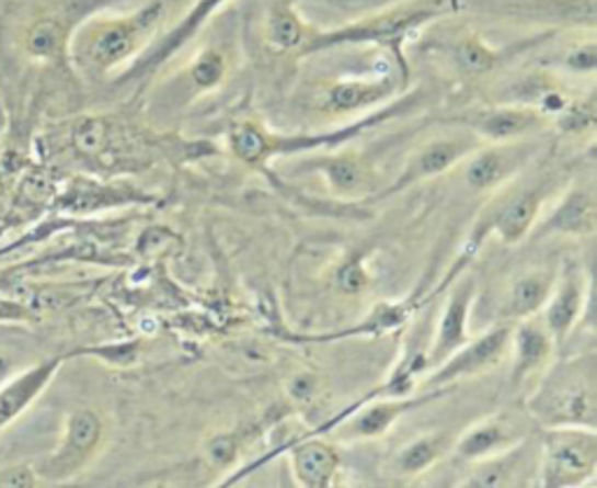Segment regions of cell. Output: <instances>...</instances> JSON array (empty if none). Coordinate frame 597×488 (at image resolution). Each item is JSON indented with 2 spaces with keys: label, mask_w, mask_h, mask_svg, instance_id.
<instances>
[{
  "label": "cell",
  "mask_w": 597,
  "mask_h": 488,
  "mask_svg": "<svg viewBox=\"0 0 597 488\" xmlns=\"http://www.w3.org/2000/svg\"><path fill=\"white\" fill-rule=\"evenodd\" d=\"M421 103V92L406 94L402 99H397L390 105L378 107V111L359 117L353 124L341 126V129L332 132H320V134H278L271 132L260 122L243 120V122H233L229 126L227 143L231 155L237 157L243 164L252 169H264L268 167L274 159H289V157H299V155H311V152H330L334 148L346 146L353 138L367 134L369 129H376L394 117H402L411 113L415 105Z\"/></svg>",
  "instance_id": "cell-1"
},
{
  "label": "cell",
  "mask_w": 597,
  "mask_h": 488,
  "mask_svg": "<svg viewBox=\"0 0 597 488\" xmlns=\"http://www.w3.org/2000/svg\"><path fill=\"white\" fill-rule=\"evenodd\" d=\"M458 8L456 0H406L394 8H388L378 14L365 16V20L346 24L332 31H311L301 54L328 52L334 47L348 45H376L390 49L394 54V64L400 76L409 82V64L404 59V43L415 31H421L434 20H441L448 12Z\"/></svg>",
  "instance_id": "cell-2"
},
{
  "label": "cell",
  "mask_w": 597,
  "mask_h": 488,
  "mask_svg": "<svg viewBox=\"0 0 597 488\" xmlns=\"http://www.w3.org/2000/svg\"><path fill=\"white\" fill-rule=\"evenodd\" d=\"M528 413L541 428H597V358L593 351L558 360L528 397Z\"/></svg>",
  "instance_id": "cell-3"
},
{
  "label": "cell",
  "mask_w": 597,
  "mask_h": 488,
  "mask_svg": "<svg viewBox=\"0 0 597 488\" xmlns=\"http://www.w3.org/2000/svg\"><path fill=\"white\" fill-rule=\"evenodd\" d=\"M161 14H164V3L152 0L134 14L99 20L84 26L78 38L80 61L99 73H107V70L126 64L148 45L161 22Z\"/></svg>",
  "instance_id": "cell-4"
},
{
  "label": "cell",
  "mask_w": 597,
  "mask_h": 488,
  "mask_svg": "<svg viewBox=\"0 0 597 488\" xmlns=\"http://www.w3.org/2000/svg\"><path fill=\"white\" fill-rule=\"evenodd\" d=\"M539 481L547 488L582 486L597 469V430L544 428L539 446Z\"/></svg>",
  "instance_id": "cell-5"
},
{
  "label": "cell",
  "mask_w": 597,
  "mask_h": 488,
  "mask_svg": "<svg viewBox=\"0 0 597 488\" xmlns=\"http://www.w3.org/2000/svg\"><path fill=\"white\" fill-rule=\"evenodd\" d=\"M544 198H547L544 188L535 185L528 190L514 192L506 196L504 202L495 204L485 213V218L477 223L472 237H469V243L462 250V256L458 258V262L448 271V274L460 276L467 262H472L477 258L479 248L483 246L487 237H491V234H497L506 246H516L520 241H526V237H530L535 225L539 223V213H541V206H544Z\"/></svg>",
  "instance_id": "cell-6"
},
{
  "label": "cell",
  "mask_w": 597,
  "mask_h": 488,
  "mask_svg": "<svg viewBox=\"0 0 597 488\" xmlns=\"http://www.w3.org/2000/svg\"><path fill=\"white\" fill-rule=\"evenodd\" d=\"M512 341V325H497V328L487 330L485 334L469 339L467 343L450 353L441 365L429 370L427 388H448L462 378L483 374L491 367H495L500 360L509 351Z\"/></svg>",
  "instance_id": "cell-7"
},
{
  "label": "cell",
  "mask_w": 597,
  "mask_h": 488,
  "mask_svg": "<svg viewBox=\"0 0 597 488\" xmlns=\"http://www.w3.org/2000/svg\"><path fill=\"white\" fill-rule=\"evenodd\" d=\"M474 150H477L474 136L458 134V136L434 138L411 155L400 178H397L386 192L378 194V198L400 194L413 185L425 183V180H429V178H437V175L454 169L456 164H460V161L467 159Z\"/></svg>",
  "instance_id": "cell-8"
},
{
  "label": "cell",
  "mask_w": 597,
  "mask_h": 488,
  "mask_svg": "<svg viewBox=\"0 0 597 488\" xmlns=\"http://www.w3.org/2000/svg\"><path fill=\"white\" fill-rule=\"evenodd\" d=\"M584 304H586L584 271L576 264H567L560 281L555 279L551 297L544 304V309H541V322L547 325L558 351H563L578 318L584 316Z\"/></svg>",
  "instance_id": "cell-9"
},
{
  "label": "cell",
  "mask_w": 597,
  "mask_h": 488,
  "mask_svg": "<svg viewBox=\"0 0 597 488\" xmlns=\"http://www.w3.org/2000/svg\"><path fill=\"white\" fill-rule=\"evenodd\" d=\"M532 150H535L532 146H526V143H516V140L491 143V148H483V150L477 148L472 155H469L467 169H464L467 185L477 192L500 188L514 173H518L523 167H526Z\"/></svg>",
  "instance_id": "cell-10"
},
{
  "label": "cell",
  "mask_w": 597,
  "mask_h": 488,
  "mask_svg": "<svg viewBox=\"0 0 597 488\" xmlns=\"http://www.w3.org/2000/svg\"><path fill=\"white\" fill-rule=\"evenodd\" d=\"M474 295H477L474 279H462L454 287V293H450L446 309L439 318L437 332H434L432 349L427 351V372L441 365L450 353H456L462 343L472 339V334H469V314H472Z\"/></svg>",
  "instance_id": "cell-11"
},
{
  "label": "cell",
  "mask_w": 597,
  "mask_h": 488,
  "mask_svg": "<svg viewBox=\"0 0 597 488\" xmlns=\"http://www.w3.org/2000/svg\"><path fill=\"white\" fill-rule=\"evenodd\" d=\"M299 167L303 173H320L330 190L343 198H361L376 188L371 169L351 152H320L301 159Z\"/></svg>",
  "instance_id": "cell-12"
},
{
  "label": "cell",
  "mask_w": 597,
  "mask_h": 488,
  "mask_svg": "<svg viewBox=\"0 0 597 488\" xmlns=\"http://www.w3.org/2000/svg\"><path fill=\"white\" fill-rule=\"evenodd\" d=\"M227 3H231V0H194V5L185 12L183 20H180L167 35H161L154 47L142 54L136 68H131V76L152 73L159 66L171 61L180 49L196 38V33L202 31Z\"/></svg>",
  "instance_id": "cell-13"
},
{
  "label": "cell",
  "mask_w": 597,
  "mask_h": 488,
  "mask_svg": "<svg viewBox=\"0 0 597 488\" xmlns=\"http://www.w3.org/2000/svg\"><path fill=\"white\" fill-rule=\"evenodd\" d=\"M523 440H528L526 430H523L514 419H509V416L500 413L464 430L454 446L460 461L481 463L518 446Z\"/></svg>",
  "instance_id": "cell-14"
},
{
  "label": "cell",
  "mask_w": 597,
  "mask_h": 488,
  "mask_svg": "<svg viewBox=\"0 0 597 488\" xmlns=\"http://www.w3.org/2000/svg\"><path fill=\"white\" fill-rule=\"evenodd\" d=\"M509 349L514 353L512 384L516 388L526 384L532 374L544 372L551 365L553 353L558 351L547 325L537 316L520 320L516 328H512Z\"/></svg>",
  "instance_id": "cell-15"
},
{
  "label": "cell",
  "mask_w": 597,
  "mask_h": 488,
  "mask_svg": "<svg viewBox=\"0 0 597 488\" xmlns=\"http://www.w3.org/2000/svg\"><path fill=\"white\" fill-rule=\"evenodd\" d=\"M597 225L593 188L574 185L544 220L537 223L532 237H588Z\"/></svg>",
  "instance_id": "cell-16"
},
{
  "label": "cell",
  "mask_w": 597,
  "mask_h": 488,
  "mask_svg": "<svg viewBox=\"0 0 597 488\" xmlns=\"http://www.w3.org/2000/svg\"><path fill=\"white\" fill-rule=\"evenodd\" d=\"M101 421L94 411H76L68 421V432H66V442L57 456L49 461V467L45 469L47 477L54 479H66L70 475H76L78 469L92 458L101 442Z\"/></svg>",
  "instance_id": "cell-17"
},
{
  "label": "cell",
  "mask_w": 597,
  "mask_h": 488,
  "mask_svg": "<svg viewBox=\"0 0 597 488\" xmlns=\"http://www.w3.org/2000/svg\"><path fill=\"white\" fill-rule=\"evenodd\" d=\"M544 124V113L530 105H502L474 113L467 126L487 143H512L535 134Z\"/></svg>",
  "instance_id": "cell-18"
},
{
  "label": "cell",
  "mask_w": 597,
  "mask_h": 488,
  "mask_svg": "<svg viewBox=\"0 0 597 488\" xmlns=\"http://www.w3.org/2000/svg\"><path fill=\"white\" fill-rule=\"evenodd\" d=\"M448 390L444 388H429L421 395L413 397H383V400H378L369 407L361 409L355 419L348 423V438L351 440H376L383 438L386 432L402 419L404 413H409L415 407H423L427 402L439 400Z\"/></svg>",
  "instance_id": "cell-19"
},
{
  "label": "cell",
  "mask_w": 597,
  "mask_h": 488,
  "mask_svg": "<svg viewBox=\"0 0 597 488\" xmlns=\"http://www.w3.org/2000/svg\"><path fill=\"white\" fill-rule=\"evenodd\" d=\"M295 479L306 488H330L338 475V451L322 442L320 435H306L289 449Z\"/></svg>",
  "instance_id": "cell-20"
},
{
  "label": "cell",
  "mask_w": 597,
  "mask_h": 488,
  "mask_svg": "<svg viewBox=\"0 0 597 488\" xmlns=\"http://www.w3.org/2000/svg\"><path fill=\"white\" fill-rule=\"evenodd\" d=\"M397 76L386 73L376 80H341L334 82L328 89V97H324V105L330 107L332 113H357L367 111V107L381 105L383 101L392 99L397 89L404 87L402 82L394 80Z\"/></svg>",
  "instance_id": "cell-21"
},
{
  "label": "cell",
  "mask_w": 597,
  "mask_h": 488,
  "mask_svg": "<svg viewBox=\"0 0 597 488\" xmlns=\"http://www.w3.org/2000/svg\"><path fill=\"white\" fill-rule=\"evenodd\" d=\"M264 35H266V43L271 49L301 52L306 41H309L311 29L295 10L292 0H274L266 12Z\"/></svg>",
  "instance_id": "cell-22"
},
{
  "label": "cell",
  "mask_w": 597,
  "mask_h": 488,
  "mask_svg": "<svg viewBox=\"0 0 597 488\" xmlns=\"http://www.w3.org/2000/svg\"><path fill=\"white\" fill-rule=\"evenodd\" d=\"M553 285H555V276L551 274V271L535 269V271H528V274L518 276L512 283L506 311H509L514 320H526L541 314V309H544V304L551 297Z\"/></svg>",
  "instance_id": "cell-23"
},
{
  "label": "cell",
  "mask_w": 597,
  "mask_h": 488,
  "mask_svg": "<svg viewBox=\"0 0 597 488\" xmlns=\"http://www.w3.org/2000/svg\"><path fill=\"white\" fill-rule=\"evenodd\" d=\"M530 461V442L523 440L518 446L504 454L474 463L477 469L467 477L464 486H520L523 463Z\"/></svg>",
  "instance_id": "cell-24"
},
{
  "label": "cell",
  "mask_w": 597,
  "mask_h": 488,
  "mask_svg": "<svg viewBox=\"0 0 597 488\" xmlns=\"http://www.w3.org/2000/svg\"><path fill=\"white\" fill-rule=\"evenodd\" d=\"M450 449V440L444 432H429V435L415 438L409 442L400 454H397V469L406 477L423 475L434 463H439L446 451Z\"/></svg>",
  "instance_id": "cell-25"
},
{
  "label": "cell",
  "mask_w": 597,
  "mask_h": 488,
  "mask_svg": "<svg viewBox=\"0 0 597 488\" xmlns=\"http://www.w3.org/2000/svg\"><path fill=\"white\" fill-rule=\"evenodd\" d=\"M54 370H57V363L43 365L38 370L24 374L22 378H16L12 386H8L3 393H0V425H5L10 419H14V416L45 388Z\"/></svg>",
  "instance_id": "cell-26"
},
{
  "label": "cell",
  "mask_w": 597,
  "mask_h": 488,
  "mask_svg": "<svg viewBox=\"0 0 597 488\" xmlns=\"http://www.w3.org/2000/svg\"><path fill=\"white\" fill-rule=\"evenodd\" d=\"M454 59L467 76H485L497 66L500 54L487 47L479 35H467L454 47Z\"/></svg>",
  "instance_id": "cell-27"
},
{
  "label": "cell",
  "mask_w": 597,
  "mask_h": 488,
  "mask_svg": "<svg viewBox=\"0 0 597 488\" xmlns=\"http://www.w3.org/2000/svg\"><path fill=\"white\" fill-rule=\"evenodd\" d=\"M227 76V61L220 52L206 49L198 54L190 68V78L196 89H215Z\"/></svg>",
  "instance_id": "cell-28"
},
{
  "label": "cell",
  "mask_w": 597,
  "mask_h": 488,
  "mask_svg": "<svg viewBox=\"0 0 597 488\" xmlns=\"http://www.w3.org/2000/svg\"><path fill=\"white\" fill-rule=\"evenodd\" d=\"M61 41H64L61 26L54 20H43L28 31L26 52L35 59H49L59 52Z\"/></svg>",
  "instance_id": "cell-29"
},
{
  "label": "cell",
  "mask_w": 597,
  "mask_h": 488,
  "mask_svg": "<svg viewBox=\"0 0 597 488\" xmlns=\"http://www.w3.org/2000/svg\"><path fill=\"white\" fill-rule=\"evenodd\" d=\"M107 136H111V132H107V124L103 120H82L76 132H72V143H76L78 152L87 155V157H96L105 150L107 146Z\"/></svg>",
  "instance_id": "cell-30"
},
{
  "label": "cell",
  "mask_w": 597,
  "mask_h": 488,
  "mask_svg": "<svg viewBox=\"0 0 597 488\" xmlns=\"http://www.w3.org/2000/svg\"><path fill=\"white\" fill-rule=\"evenodd\" d=\"M369 283H371L369 271H367L365 262H361V258L346 260L336 271V285L341 287V293H346V295L367 291Z\"/></svg>",
  "instance_id": "cell-31"
},
{
  "label": "cell",
  "mask_w": 597,
  "mask_h": 488,
  "mask_svg": "<svg viewBox=\"0 0 597 488\" xmlns=\"http://www.w3.org/2000/svg\"><path fill=\"white\" fill-rule=\"evenodd\" d=\"M241 454V440L233 432H220L206 444V458L215 467H229Z\"/></svg>",
  "instance_id": "cell-32"
},
{
  "label": "cell",
  "mask_w": 597,
  "mask_h": 488,
  "mask_svg": "<svg viewBox=\"0 0 597 488\" xmlns=\"http://www.w3.org/2000/svg\"><path fill=\"white\" fill-rule=\"evenodd\" d=\"M318 393H320V378L311 372H297L287 382V395L292 397L297 405L313 402Z\"/></svg>",
  "instance_id": "cell-33"
},
{
  "label": "cell",
  "mask_w": 597,
  "mask_h": 488,
  "mask_svg": "<svg viewBox=\"0 0 597 488\" xmlns=\"http://www.w3.org/2000/svg\"><path fill=\"white\" fill-rule=\"evenodd\" d=\"M565 68L572 70V73H578V76H593L595 68H597V49H595V41H588L584 45H578L574 49L567 52L565 57Z\"/></svg>",
  "instance_id": "cell-34"
},
{
  "label": "cell",
  "mask_w": 597,
  "mask_h": 488,
  "mask_svg": "<svg viewBox=\"0 0 597 488\" xmlns=\"http://www.w3.org/2000/svg\"><path fill=\"white\" fill-rule=\"evenodd\" d=\"M3 486H31L33 477L28 469H16V473H10L5 479H0Z\"/></svg>",
  "instance_id": "cell-35"
}]
</instances>
